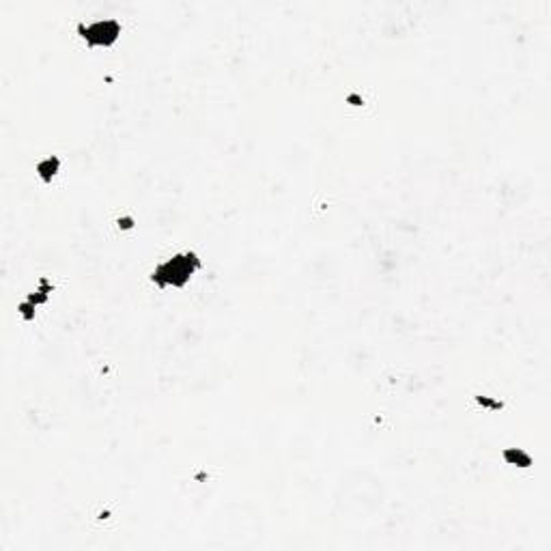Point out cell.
Here are the masks:
<instances>
[{
    "instance_id": "6da1fadb",
    "label": "cell",
    "mask_w": 551,
    "mask_h": 551,
    "mask_svg": "<svg viewBox=\"0 0 551 551\" xmlns=\"http://www.w3.org/2000/svg\"><path fill=\"white\" fill-rule=\"evenodd\" d=\"M192 263L188 265V259H173L171 263H166V265H161L159 267V271L155 273V278L157 280H161V283H173V285H181V280H179V276L177 273H181L183 276V280H188V276L192 273Z\"/></svg>"
},
{
    "instance_id": "7a4b0ae2",
    "label": "cell",
    "mask_w": 551,
    "mask_h": 551,
    "mask_svg": "<svg viewBox=\"0 0 551 551\" xmlns=\"http://www.w3.org/2000/svg\"><path fill=\"white\" fill-rule=\"evenodd\" d=\"M119 35V26L115 22H106V24H93L84 30V37L91 41V43H99V45H108L113 43Z\"/></svg>"
}]
</instances>
